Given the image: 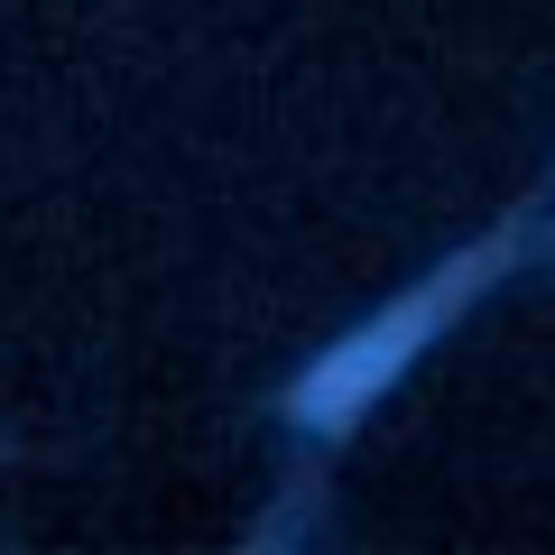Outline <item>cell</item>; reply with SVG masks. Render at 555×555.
Instances as JSON below:
<instances>
[{"mask_svg":"<svg viewBox=\"0 0 555 555\" xmlns=\"http://www.w3.org/2000/svg\"><path fill=\"white\" fill-rule=\"evenodd\" d=\"M426 315H436V306H408V315H389V324H379L371 343H352V352H334V361H324L315 379H306V416H315V426H334V416H352V398H371L379 379L398 371V352L416 343V324H426Z\"/></svg>","mask_w":555,"mask_h":555,"instance_id":"cell-1","label":"cell"}]
</instances>
